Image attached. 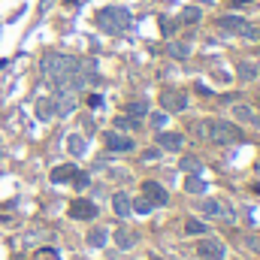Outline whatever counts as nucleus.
Listing matches in <instances>:
<instances>
[{
    "instance_id": "nucleus-6",
    "label": "nucleus",
    "mask_w": 260,
    "mask_h": 260,
    "mask_svg": "<svg viewBox=\"0 0 260 260\" xmlns=\"http://www.w3.org/2000/svg\"><path fill=\"white\" fill-rule=\"evenodd\" d=\"M52 106H55L58 118H67V115H73V112H76L79 97H76V91H73V88H58V94L52 97Z\"/></svg>"
},
{
    "instance_id": "nucleus-39",
    "label": "nucleus",
    "mask_w": 260,
    "mask_h": 260,
    "mask_svg": "<svg viewBox=\"0 0 260 260\" xmlns=\"http://www.w3.org/2000/svg\"><path fill=\"white\" fill-rule=\"evenodd\" d=\"M49 3H52V0H43V3H40V12H46V9H49Z\"/></svg>"
},
{
    "instance_id": "nucleus-25",
    "label": "nucleus",
    "mask_w": 260,
    "mask_h": 260,
    "mask_svg": "<svg viewBox=\"0 0 260 260\" xmlns=\"http://www.w3.org/2000/svg\"><path fill=\"white\" fill-rule=\"evenodd\" d=\"M30 260H61V251H58V248H52V245H46V248H37Z\"/></svg>"
},
{
    "instance_id": "nucleus-3",
    "label": "nucleus",
    "mask_w": 260,
    "mask_h": 260,
    "mask_svg": "<svg viewBox=\"0 0 260 260\" xmlns=\"http://www.w3.org/2000/svg\"><path fill=\"white\" fill-rule=\"evenodd\" d=\"M209 139L218 142V145H236V142H242V130H239V124H233V121L212 118L209 121Z\"/></svg>"
},
{
    "instance_id": "nucleus-36",
    "label": "nucleus",
    "mask_w": 260,
    "mask_h": 260,
    "mask_svg": "<svg viewBox=\"0 0 260 260\" xmlns=\"http://www.w3.org/2000/svg\"><path fill=\"white\" fill-rule=\"evenodd\" d=\"M88 103H91V106H94V109H97V106H100V103H103V97H100V94H91V97H88Z\"/></svg>"
},
{
    "instance_id": "nucleus-37",
    "label": "nucleus",
    "mask_w": 260,
    "mask_h": 260,
    "mask_svg": "<svg viewBox=\"0 0 260 260\" xmlns=\"http://www.w3.org/2000/svg\"><path fill=\"white\" fill-rule=\"evenodd\" d=\"M160 27H164V34H173V21H170V18H164Z\"/></svg>"
},
{
    "instance_id": "nucleus-8",
    "label": "nucleus",
    "mask_w": 260,
    "mask_h": 260,
    "mask_svg": "<svg viewBox=\"0 0 260 260\" xmlns=\"http://www.w3.org/2000/svg\"><path fill=\"white\" fill-rule=\"evenodd\" d=\"M70 218L73 221H91V218H97V206L91 200H73L70 203Z\"/></svg>"
},
{
    "instance_id": "nucleus-4",
    "label": "nucleus",
    "mask_w": 260,
    "mask_h": 260,
    "mask_svg": "<svg viewBox=\"0 0 260 260\" xmlns=\"http://www.w3.org/2000/svg\"><path fill=\"white\" fill-rule=\"evenodd\" d=\"M218 24L227 30V34H236V37H245V40H257V27L254 24H248L242 15H221L218 18Z\"/></svg>"
},
{
    "instance_id": "nucleus-17",
    "label": "nucleus",
    "mask_w": 260,
    "mask_h": 260,
    "mask_svg": "<svg viewBox=\"0 0 260 260\" xmlns=\"http://www.w3.org/2000/svg\"><path fill=\"white\" fill-rule=\"evenodd\" d=\"M112 239H115V245H118L121 251H130V248H133V242H136V239H133V233H130L127 227H118V230L112 233Z\"/></svg>"
},
{
    "instance_id": "nucleus-29",
    "label": "nucleus",
    "mask_w": 260,
    "mask_h": 260,
    "mask_svg": "<svg viewBox=\"0 0 260 260\" xmlns=\"http://www.w3.org/2000/svg\"><path fill=\"white\" fill-rule=\"evenodd\" d=\"M191 130H194L197 139H209V121H194V124H191Z\"/></svg>"
},
{
    "instance_id": "nucleus-18",
    "label": "nucleus",
    "mask_w": 260,
    "mask_h": 260,
    "mask_svg": "<svg viewBox=\"0 0 260 260\" xmlns=\"http://www.w3.org/2000/svg\"><path fill=\"white\" fill-rule=\"evenodd\" d=\"M167 55H170V58L185 61V58L191 55V46H188V43H176V40H173V43H167Z\"/></svg>"
},
{
    "instance_id": "nucleus-28",
    "label": "nucleus",
    "mask_w": 260,
    "mask_h": 260,
    "mask_svg": "<svg viewBox=\"0 0 260 260\" xmlns=\"http://www.w3.org/2000/svg\"><path fill=\"white\" fill-rule=\"evenodd\" d=\"M130 206H133V212H139V215H148V212H151V203H148L145 197H139V200H130Z\"/></svg>"
},
{
    "instance_id": "nucleus-21",
    "label": "nucleus",
    "mask_w": 260,
    "mask_h": 260,
    "mask_svg": "<svg viewBox=\"0 0 260 260\" xmlns=\"http://www.w3.org/2000/svg\"><path fill=\"white\" fill-rule=\"evenodd\" d=\"M236 73H239L242 82H251V79H257L260 76V70L254 64H248V61H239V64H236Z\"/></svg>"
},
{
    "instance_id": "nucleus-27",
    "label": "nucleus",
    "mask_w": 260,
    "mask_h": 260,
    "mask_svg": "<svg viewBox=\"0 0 260 260\" xmlns=\"http://www.w3.org/2000/svg\"><path fill=\"white\" fill-rule=\"evenodd\" d=\"M179 170H185V173H200L203 167H200L197 157H182V160H179Z\"/></svg>"
},
{
    "instance_id": "nucleus-15",
    "label": "nucleus",
    "mask_w": 260,
    "mask_h": 260,
    "mask_svg": "<svg viewBox=\"0 0 260 260\" xmlns=\"http://www.w3.org/2000/svg\"><path fill=\"white\" fill-rule=\"evenodd\" d=\"M206 188H209V185H206V179H203L200 173H188V179H185V191H188V194L203 197L206 194Z\"/></svg>"
},
{
    "instance_id": "nucleus-35",
    "label": "nucleus",
    "mask_w": 260,
    "mask_h": 260,
    "mask_svg": "<svg viewBox=\"0 0 260 260\" xmlns=\"http://www.w3.org/2000/svg\"><path fill=\"white\" fill-rule=\"evenodd\" d=\"M157 157H160V151H157V148H151V151H145V154H142V160H157Z\"/></svg>"
},
{
    "instance_id": "nucleus-14",
    "label": "nucleus",
    "mask_w": 260,
    "mask_h": 260,
    "mask_svg": "<svg viewBox=\"0 0 260 260\" xmlns=\"http://www.w3.org/2000/svg\"><path fill=\"white\" fill-rule=\"evenodd\" d=\"M76 173H79V170H76V164L55 167V170H52V182H55V185H67V182H73V179H76Z\"/></svg>"
},
{
    "instance_id": "nucleus-24",
    "label": "nucleus",
    "mask_w": 260,
    "mask_h": 260,
    "mask_svg": "<svg viewBox=\"0 0 260 260\" xmlns=\"http://www.w3.org/2000/svg\"><path fill=\"white\" fill-rule=\"evenodd\" d=\"M124 112H127V118H136V121H139V118L148 112V103H145V100H133V103H127Z\"/></svg>"
},
{
    "instance_id": "nucleus-5",
    "label": "nucleus",
    "mask_w": 260,
    "mask_h": 260,
    "mask_svg": "<svg viewBox=\"0 0 260 260\" xmlns=\"http://www.w3.org/2000/svg\"><path fill=\"white\" fill-rule=\"evenodd\" d=\"M160 106H164L167 115L185 112V109H188V94H185L182 88H164V91H160Z\"/></svg>"
},
{
    "instance_id": "nucleus-38",
    "label": "nucleus",
    "mask_w": 260,
    "mask_h": 260,
    "mask_svg": "<svg viewBox=\"0 0 260 260\" xmlns=\"http://www.w3.org/2000/svg\"><path fill=\"white\" fill-rule=\"evenodd\" d=\"M233 6H248V3H254V0H230Z\"/></svg>"
},
{
    "instance_id": "nucleus-20",
    "label": "nucleus",
    "mask_w": 260,
    "mask_h": 260,
    "mask_svg": "<svg viewBox=\"0 0 260 260\" xmlns=\"http://www.w3.org/2000/svg\"><path fill=\"white\" fill-rule=\"evenodd\" d=\"M67 148H70V154H85L88 151V142H85V136H79V133H73L70 139H67Z\"/></svg>"
},
{
    "instance_id": "nucleus-34",
    "label": "nucleus",
    "mask_w": 260,
    "mask_h": 260,
    "mask_svg": "<svg viewBox=\"0 0 260 260\" xmlns=\"http://www.w3.org/2000/svg\"><path fill=\"white\" fill-rule=\"evenodd\" d=\"M151 124L154 127H164L167 124V112H151Z\"/></svg>"
},
{
    "instance_id": "nucleus-22",
    "label": "nucleus",
    "mask_w": 260,
    "mask_h": 260,
    "mask_svg": "<svg viewBox=\"0 0 260 260\" xmlns=\"http://www.w3.org/2000/svg\"><path fill=\"white\" fill-rule=\"evenodd\" d=\"M52 115H55V106H52V100H49V97L37 100V118H40V121H49Z\"/></svg>"
},
{
    "instance_id": "nucleus-26",
    "label": "nucleus",
    "mask_w": 260,
    "mask_h": 260,
    "mask_svg": "<svg viewBox=\"0 0 260 260\" xmlns=\"http://www.w3.org/2000/svg\"><path fill=\"white\" fill-rule=\"evenodd\" d=\"M185 233H188V236H203V233H206V224H203L200 218H188V221H185Z\"/></svg>"
},
{
    "instance_id": "nucleus-31",
    "label": "nucleus",
    "mask_w": 260,
    "mask_h": 260,
    "mask_svg": "<svg viewBox=\"0 0 260 260\" xmlns=\"http://www.w3.org/2000/svg\"><path fill=\"white\" fill-rule=\"evenodd\" d=\"M245 245H248L251 251H257V254H260V233H248V236H245Z\"/></svg>"
},
{
    "instance_id": "nucleus-30",
    "label": "nucleus",
    "mask_w": 260,
    "mask_h": 260,
    "mask_svg": "<svg viewBox=\"0 0 260 260\" xmlns=\"http://www.w3.org/2000/svg\"><path fill=\"white\" fill-rule=\"evenodd\" d=\"M221 218L230 221V224H236V209H233L230 203H221Z\"/></svg>"
},
{
    "instance_id": "nucleus-2",
    "label": "nucleus",
    "mask_w": 260,
    "mask_h": 260,
    "mask_svg": "<svg viewBox=\"0 0 260 260\" xmlns=\"http://www.w3.org/2000/svg\"><path fill=\"white\" fill-rule=\"evenodd\" d=\"M130 24H133V15L124 6H103L97 12V27L106 34H124Z\"/></svg>"
},
{
    "instance_id": "nucleus-13",
    "label": "nucleus",
    "mask_w": 260,
    "mask_h": 260,
    "mask_svg": "<svg viewBox=\"0 0 260 260\" xmlns=\"http://www.w3.org/2000/svg\"><path fill=\"white\" fill-rule=\"evenodd\" d=\"M112 209H115V215H118V218H127L130 212H133V206H130V194L115 191V194H112Z\"/></svg>"
},
{
    "instance_id": "nucleus-7",
    "label": "nucleus",
    "mask_w": 260,
    "mask_h": 260,
    "mask_svg": "<svg viewBox=\"0 0 260 260\" xmlns=\"http://www.w3.org/2000/svg\"><path fill=\"white\" fill-rule=\"evenodd\" d=\"M197 257H203V260H224V257H227V248H224V242H221V239L200 236V242H197Z\"/></svg>"
},
{
    "instance_id": "nucleus-10",
    "label": "nucleus",
    "mask_w": 260,
    "mask_h": 260,
    "mask_svg": "<svg viewBox=\"0 0 260 260\" xmlns=\"http://www.w3.org/2000/svg\"><path fill=\"white\" fill-rule=\"evenodd\" d=\"M154 142H157V148H164V151H179V148L185 145V136H182V133H173V130H160V133L154 136Z\"/></svg>"
},
{
    "instance_id": "nucleus-32",
    "label": "nucleus",
    "mask_w": 260,
    "mask_h": 260,
    "mask_svg": "<svg viewBox=\"0 0 260 260\" xmlns=\"http://www.w3.org/2000/svg\"><path fill=\"white\" fill-rule=\"evenodd\" d=\"M73 185H76V188H79V191H85V188H88V185H91V179H88V176H85V173H76V179H73Z\"/></svg>"
},
{
    "instance_id": "nucleus-23",
    "label": "nucleus",
    "mask_w": 260,
    "mask_h": 260,
    "mask_svg": "<svg viewBox=\"0 0 260 260\" xmlns=\"http://www.w3.org/2000/svg\"><path fill=\"white\" fill-rule=\"evenodd\" d=\"M200 15H203V9H200V6H185V9L179 12V21H182V24H197V21H200Z\"/></svg>"
},
{
    "instance_id": "nucleus-9",
    "label": "nucleus",
    "mask_w": 260,
    "mask_h": 260,
    "mask_svg": "<svg viewBox=\"0 0 260 260\" xmlns=\"http://www.w3.org/2000/svg\"><path fill=\"white\" fill-rule=\"evenodd\" d=\"M142 197H145L151 206H167V203H170L167 188H164V185H157V182H142Z\"/></svg>"
},
{
    "instance_id": "nucleus-11",
    "label": "nucleus",
    "mask_w": 260,
    "mask_h": 260,
    "mask_svg": "<svg viewBox=\"0 0 260 260\" xmlns=\"http://www.w3.org/2000/svg\"><path fill=\"white\" fill-rule=\"evenodd\" d=\"M103 142H106L109 151H130V148H133V139L124 136V133H118V130H106Z\"/></svg>"
},
{
    "instance_id": "nucleus-19",
    "label": "nucleus",
    "mask_w": 260,
    "mask_h": 260,
    "mask_svg": "<svg viewBox=\"0 0 260 260\" xmlns=\"http://www.w3.org/2000/svg\"><path fill=\"white\" fill-rule=\"evenodd\" d=\"M106 242H109V233H106L103 227H94V230L88 233V245H91V248H106Z\"/></svg>"
},
{
    "instance_id": "nucleus-16",
    "label": "nucleus",
    "mask_w": 260,
    "mask_h": 260,
    "mask_svg": "<svg viewBox=\"0 0 260 260\" xmlns=\"http://www.w3.org/2000/svg\"><path fill=\"white\" fill-rule=\"evenodd\" d=\"M200 212H203L206 218H221V200L203 197V200H200Z\"/></svg>"
},
{
    "instance_id": "nucleus-33",
    "label": "nucleus",
    "mask_w": 260,
    "mask_h": 260,
    "mask_svg": "<svg viewBox=\"0 0 260 260\" xmlns=\"http://www.w3.org/2000/svg\"><path fill=\"white\" fill-rule=\"evenodd\" d=\"M136 124H139V121H136V118H127V115H124V118H115V127H121V130H133L136 127Z\"/></svg>"
},
{
    "instance_id": "nucleus-1",
    "label": "nucleus",
    "mask_w": 260,
    "mask_h": 260,
    "mask_svg": "<svg viewBox=\"0 0 260 260\" xmlns=\"http://www.w3.org/2000/svg\"><path fill=\"white\" fill-rule=\"evenodd\" d=\"M40 67H43V76H46L52 85L67 88L70 79H73V70H76V58H70V55H46Z\"/></svg>"
},
{
    "instance_id": "nucleus-12",
    "label": "nucleus",
    "mask_w": 260,
    "mask_h": 260,
    "mask_svg": "<svg viewBox=\"0 0 260 260\" xmlns=\"http://www.w3.org/2000/svg\"><path fill=\"white\" fill-rule=\"evenodd\" d=\"M233 118L239 121V124H254V127H260V115L254 106H245V103H236L233 106Z\"/></svg>"
}]
</instances>
